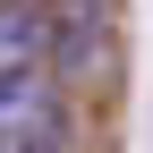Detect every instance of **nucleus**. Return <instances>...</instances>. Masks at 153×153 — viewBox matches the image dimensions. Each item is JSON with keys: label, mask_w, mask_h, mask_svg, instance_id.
<instances>
[{"label": "nucleus", "mask_w": 153, "mask_h": 153, "mask_svg": "<svg viewBox=\"0 0 153 153\" xmlns=\"http://www.w3.org/2000/svg\"><path fill=\"white\" fill-rule=\"evenodd\" d=\"M51 119H60V102H51L43 68H0V145H26Z\"/></svg>", "instance_id": "f257e3e1"}, {"label": "nucleus", "mask_w": 153, "mask_h": 153, "mask_svg": "<svg viewBox=\"0 0 153 153\" xmlns=\"http://www.w3.org/2000/svg\"><path fill=\"white\" fill-rule=\"evenodd\" d=\"M43 51H51V9L0 0V68H43Z\"/></svg>", "instance_id": "f03ea898"}, {"label": "nucleus", "mask_w": 153, "mask_h": 153, "mask_svg": "<svg viewBox=\"0 0 153 153\" xmlns=\"http://www.w3.org/2000/svg\"><path fill=\"white\" fill-rule=\"evenodd\" d=\"M51 51L60 60H94L102 51V0H76V9L51 17Z\"/></svg>", "instance_id": "7ed1b4c3"}, {"label": "nucleus", "mask_w": 153, "mask_h": 153, "mask_svg": "<svg viewBox=\"0 0 153 153\" xmlns=\"http://www.w3.org/2000/svg\"><path fill=\"white\" fill-rule=\"evenodd\" d=\"M0 153H17V145H0Z\"/></svg>", "instance_id": "20e7f679"}]
</instances>
